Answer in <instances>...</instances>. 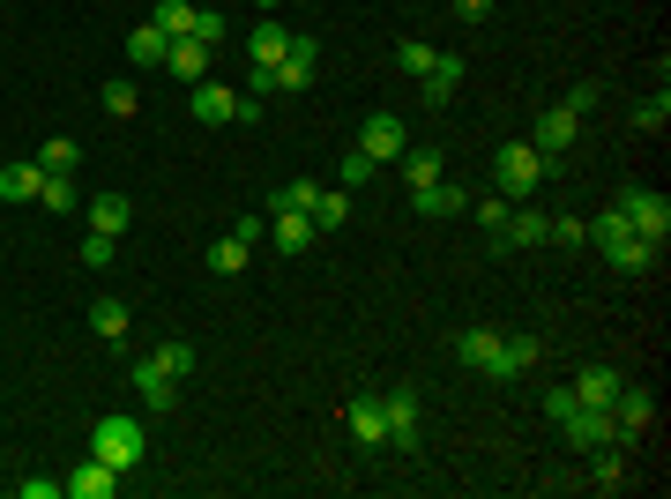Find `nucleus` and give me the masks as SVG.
<instances>
[{
	"label": "nucleus",
	"instance_id": "45",
	"mask_svg": "<svg viewBox=\"0 0 671 499\" xmlns=\"http://www.w3.org/2000/svg\"><path fill=\"white\" fill-rule=\"evenodd\" d=\"M247 98H262V104L276 98V76H269V68H254V76H247Z\"/></svg>",
	"mask_w": 671,
	"mask_h": 499
},
{
	"label": "nucleus",
	"instance_id": "3",
	"mask_svg": "<svg viewBox=\"0 0 671 499\" xmlns=\"http://www.w3.org/2000/svg\"><path fill=\"white\" fill-rule=\"evenodd\" d=\"M560 440H568L574 455H596V448H620V425H612V410H590V402H574L568 418H560Z\"/></svg>",
	"mask_w": 671,
	"mask_h": 499
},
{
	"label": "nucleus",
	"instance_id": "33",
	"mask_svg": "<svg viewBox=\"0 0 671 499\" xmlns=\"http://www.w3.org/2000/svg\"><path fill=\"white\" fill-rule=\"evenodd\" d=\"M105 112H112V120H135V112H142V90H135L127 76H112L105 82Z\"/></svg>",
	"mask_w": 671,
	"mask_h": 499
},
{
	"label": "nucleus",
	"instance_id": "18",
	"mask_svg": "<svg viewBox=\"0 0 671 499\" xmlns=\"http://www.w3.org/2000/svg\"><path fill=\"white\" fill-rule=\"evenodd\" d=\"M314 239H322V231H314V217H306V209H276V217H269V247L276 253H306Z\"/></svg>",
	"mask_w": 671,
	"mask_h": 499
},
{
	"label": "nucleus",
	"instance_id": "13",
	"mask_svg": "<svg viewBox=\"0 0 671 499\" xmlns=\"http://www.w3.org/2000/svg\"><path fill=\"white\" fill-rule=\"evenodd\" d=\"M574 134H582V112L552 104V112H537V134H530V142H537L545 157H568V150H574Z\"/></svg>",
	"mask_w": 671,
	"mask_h": 499
},
{
	"label": "nucleus",
	"instance_id": "28",
	"mask_svg": "<svg viewBox=\"0 0 671 499\" xmlns=\"http://www.w3.org/2000/svg\"><path fill=\"white\" fill-rule=\"evenodd\" d=\"M149 23L165 30V38H195V0H157Z\"/></svg>",
	"mask_w": 671,
	"mask_h": 499
},
{
	"label": "nucleus",
	"instance_id": "36",
	"mask_svg": "<svg viewBox=\"0 0 671 499\" xmlns=\"http://www.w3.org/2000/svg\"><path fill=\"white\" fill-rule=\"evenodd\" d=\"M314 194H322L314 179H284V187L269 194V217H276V209H314Z\"/></svg>",
	"mask_w": 671,
	"mask_h": 499
},
{
	"label": "nucleus",
	"instance_id": "8",
	"mask_svg": "<svg viewBox=\"0 0 671 499\" xmlns=\"http://www.w3.org/2000/svg\"><path fill=\"white\" fill-rule=\"evenodd\" d=\"M596 253H604L620 276H649L664 247H657V239H642V231H620V239H596Z\"/></svg>",
	"mask_w": 671,
	"mask_h": 499
},
{
	"label": "nucleus",
	"instance_id": "39",
	"mask_svg": "<svg viewBox=\"0 0 671 499\" xmlns=\"http://www.w3.org/2000/svg\"><path fill=\"white\" fill-rule=\"evenodd\" d=\"M664 120H671V98H664V82H657V98H642V104H634V127H642V134H657Z\"/></svg>",
	"mask_w": 671,
	"mask_h": 499
},
{
	"label": "nucleus",
	"instance_id": "5",
	"mask_svg": "<svg viewBox=\"0 0 671 499\" xmlns=\"http://www.w3.org/2000/svg\"><path fill=\"white\" fill-rule=\"evenodd\" d=\"M620 217L642 231V239H657V247L671 239V201H664V194H649V187H620Z\"/></svg>",
	"mask_w": 671,
	"mask_h": 499
},
{
	"label": "nucleus",
	"instance_id": "35",
	"mask_svg": "<svg viewBox=\"0 0 671 499\" xmlns=\"http://www.w3.org/2000/svg\"><path fill=\"white\" fill-rule=\"evenodd\" d=\"M433 60H441V52H433V46H418V38H403V46H396V68H403L411 82H418V76H433Z\"/></svg>",
	"mask_w": 671,
	"mask_h": 499
},
{
	"label": "nucleus",
	"instance_id": "41",
	"mask_svg": "<svg viewBox=\"0 0 671 499\" xmlns=\"http://www.w3.org/2000/svg\"><path fill=\"white\" fill-rule=\"evenodd\" d=\"M545 247H590V224L582 217H552V239Z\"/></svg>",
	"mask_w": 671,
	"mask_h": 499
},
{
	"label": "nucleus",
	"instance_id": "23",
	"mask_svg": "<svg viewBox=\"0 0 671 499\" xmlns=\"http://www.w3.org/2000/svg\"><path fill=\"white\" fill-rule=\"evenodd\" d=\"M187 104H195V120L224 127V120H231V104H239V90H224V82H195V90H187Z\"/></svg>",
	"mask_w": 671,
	"mask_h": 499
},
{
	"label": "nucleus",
	"instance_id": "37",
	"mask_svg": "<svg viewBox=\"0 0 671 499\" xmlns=\"http://www.w3.org/2000/svg\"><path fill=\"white\" fill-rule=\"evenodd\" d=\"M149 358H157V366H165L172 380H187V373H195V343H157Z\"/></svg>",
	"mask_w": 671,
	"mask_h": 499
},
{
	"label": "nucleus",
	"instance_id": "44",
	"mask_svg": "<svg viewBox=\"0 0 671 499\" xmlns=\"http://www.w3.org/2000/svg\"><path fill=\"white\" fill-rule=\"evenodd\" d=\"M105 261H112V239L90 231V239H82V269H105Z\"/></svg>",
	"mask_w": 671,
	"mask_h": 499
},
{
	"label": "nucleus",
	"instance_id": "1",
	"mask_svg": "<svg viewBox=\"0 0 671 499\" xmlns=\"http://www.w3.org/2000/svg\"><path fill=\"white\" fill-rule=\"evenodd\" d=\"M552 172H560V157H545L537 142H500V157H493V179L507 201H530Z\"/></svg>",
	"mask_w": 671,
	"mask_h": 499
},
{
	"label": "nucleus",
	"instance_id": "26",
	"mask_svg": "<svg viewBox=\"0 0 671 499\" xmlns=\"http://www.w3.org/2000/svg\"><path fill=\"white\" fill-rule=\"evenodd\" d=\"M38 209H52V217L82 209V187H75V172H46V187H38Z\"/></svg>",
	"mask_w": 671,
	"mask_h": 499
},
{
	"label": "nucleus",
	"instance_id": "50",
	"mask_svg": "<svg viewBox=\"0 0 671 499\" xmlns=\"http://www.w3.org/2000/svg\"><path fill=\"white\" fill-rule=\"evenodd\" d=\"M254 8H262V16H276V8H284V0H254Z\"/></svg>",
	"mask_w": 671,
	"mask_h": 499
},
{
	"label": "nucleus",
	"instance_id": "47",
	"mask_svg": "<svg viewBox=\"0 0 671 499\" xmlns=\"http://www.w3.org/2000/svg\"><path fill=\"white\" fill-rule=\"evenodd\" d=\"M568 410H574V388H552V396H545V418L560 425V418H568Z\"/></svg>",
	"mask_w": 671,
	"mask_h": 499
},
{
	"label": "nucleus",
	"instance_id": "15",
	"mask_svg": "<svg viewBox=\"0 0 671 499\" xmlns=\"http://www.w3.org/2000/svg\"><path fill=\"white\" fill-rule=\"evenodd\" d=\"M135 396H142V410H157V418H165V410L179 402V380L165 373L157 358H135Z\"/></svg>",
	"mask_w": 671,
	"mask_h": 499
},
{
	"label": "nucleus",
	"instance_id": "49",
	"mask_svg": "<svg viewBox=\"0 0 671 499\" xmlns=\"http://www.w3.org/2000/svg\"><path fill=\"white\" fill-rule=\"evenodd\" d=\"M455 16H463V23H485V16H493V0H455Z\"/></svg>",
	"mask_w": 671,
	"mask_h": 499
},
{
	"label": "nucleus",
	"instance_id": "46",
	"mask_svg": "<svg viewBox=\"0 0 671 499\" xmlns=\"http://www.w3.org/2000/svg\"><path fill=\"white\" fill-rule=\"evenodd\" d=\"M568 112H596V82H574V90H568Z\"/></svg>",
	"mask_w": 671,
	"mask_h": 499
},
{
	"label": "nucleus",
	"instance_id": "40",
	"mask_svg": "<svg viewBox=\"0 0 671 499\" xmlns=\"http://www.w3.org/2000/svg\"><path fill=\"white\" fill-rule=\"evenodd\" d=\"M507 209H515L507 194H485V201H477V231H493V239H500V231H507Z\"/></svg>",
	"mask_w": 671,
	"mask_h": 499
},
{
	"label": "nucleus",
	"instance_id": "32",
	"mask_svg": "<svg viewBox=\"0 0 671 499\" xmlns=\"http://www.w3.org/2000/svg\"><path fill=\"white\" fill-rule=\"evenodd\" d=\"M590 462H596V492H626V485H634V477H626V462H620V448H596Z\"/></svg>",
	"mask_w": 671,
	"mask_h": 499
},
{
	"label": "nucleus",
	"instance_id": "22",
	"mask_svg": "<svg viewBox=\"0 0 671 499\" xmlns=\"http://www.w3.org/2000/svg\"><path fill=\"white\" fill-rule=\"evenodd\" d=\"M127 224H135V201H127V194H90V231L120 239Z\"/></svg>",
	"mask_w": 671,
	"mask_h": 499
},
{
	"label": "nucleus",
	"instance_id": "34",
	"mask_svg": "<svg viewBox=\"0 0 671 499\" xmlns=\"http://www.w3.org/2000/svg\"><path fill=\"white\" fill-rule=\"evenodd\" d=\"M306 217H314V231H344L351 201H344V194H328V187H322V194H314V209H306Z\"/></svg>",
	"mask_w": 671,
	"mask_h": 499
},
{
	"label": "nucleus",
	"instance_id": "2",
	"mask_svg": "<svg viewBox=\"0 0 671 499\" xmlns=\"http://www.w3.org/2000/svg\"><path fill=\"white\" fill-rule=\"evenodd\" d=\"M90 455H98V462H112V470H135V462H142L149 455V432H142V418H98V432H90Z\"/></svg>",
	"mask_w": 671,
	"mask_h": 499
},
{
	"label": "nucleus",
	"instance_id": "21",
	"mask_svg": "<svg viewBox=\"0 0 671 499\" xmlns=\"http://www.w3.org/2000/svg\"><path fill=\"white\" fill-rule=\"evenodd\" d=\"M38 187H46V164H38V157L0 164V201H38Z\"/></svg>",
	"mask_w": 671,
	"mask_h": 499
},
{
	"label": "nucleus",
	"instance_id": "38",
	"mask_svg": "<svg viewBox=\"0 0 671 499\" xmlns=\"http://www.w3.org/2000/svg\"><path fill=\"white\" fill-rule=\"evenodd\" d=\"M38 164H46V172H75V164H82V150H75L68 134H52L46 150H38Z\"/></svg>",
	"mask_w": 671,
	"mask_h": 499
},
{
	"label": "nucleus",
	"instance_id": "43",
	"mask_svg": "<svg viewBox=\"0 0 671 499\" xmlns=\"http://www.w3.org/2000/svg\"><path fill=\"white\" fill-rule=\"evenodd\" d=\"M195 38L201 46H224V16L217 8H195Z\"/></svg>",
	"mask_w": 671,
	"mask_h": 499
},
{
	"label": "nucleus",
	"instance_id": "20",
	"mask_svg": "<svg viewBox=\"0 0 671 499\" xmlns=\"http://www.w3.org/2000/svg\"><path fill=\"white\" fill-rule=\"evenodd\" d=\"M284 52H292V30L276 23V16H269V23H254V30H247V60H254V68H276Z\"/></svg>",
	"mask_w": 671,
	"mask_h": 499
},
{
	"label": "nucleus",
	"instance_id": "30",
	"mask_svg": "<svg viewBox=\"0 0 671 499\" xmlns=\"http://www.w3.org/2000/svg\"><path fill=\"white\" fill-rule=\"evenodd\" d=\"M351 440H358V448H381V396L351 402Z\"/></svg>",
	"mask_w": 671,
	"mask_h": 499
},
{
	"label": "nucleus",
	"instance_id": "48",
	"mask_svg": "<svg viewBox=\"0 0 671 499\" xmlns=\"http://www.w3.org/2000/svg\"><path fill=\"white\" fill-rule=\"evenodd\" d=\"M16 492H23V499H60V485H52V477H23Z\"/></svg>",
	"mask_w": 671,
	"mask_h": 499
},
{
	"label": "nucleus",
	"instance_id": "42",
	"mask_svg": "<svg viewBox=\"0 0 671 499\" xmlns=\"http://www.w3.org/2000/svg\"><path fill=\"white\" fill-rule=\"evenodd\" d=\"M373 172H381V164H373V157H366V150H351V157H344V164H336V179H344V187H366V179H373Z\"/></svg>",
	"mask_w": 671,
	"mask_h": 499
},
{
	"label": "nucleus",
	"instance_id": "17",
	"mask_svg": "<svg viewBox=\"0 0 671 499\" xmlns=\"http://www.w3.org/2000/svg\"><path fill=\"white\" fill-rule=\"evenodd\" d=\"M545 239H552V217H545V209H507V231H500L493 247L515 253V247H545Z\"/></svg>",
	"mask_w": 671,
	"mask_h": 499
},
{
	"label": "nucleus",
	"instance_id": "27",
	"mask_svg": "<svg viewBox=\"0 0 671 499\" xmlns=\"http://www.w3.org/2000/svg\"><path fill=\"white\" fill-rule=\"evenodd\" d=\"M537 358H545V343H537V336H507V343H500V380L530 373V366H537Z\"/></svg>",
	"mask_w": 671,
	"mask_h": 499
},
{
	"label": "nucleus",
	"instance_id": "10",
	"mask_svg": "<svg viewBox=\"0 0 671 499\" xmlns=\"http://www.w3.org/2000/svg\"><path fill=\"white\" fill-rule=\"evenodd\" d=\"M612 425H620V448H626V440H649V425H657V396H649V388H620V396H612Z\"/></svg>",
	"mask_w": 671,
	"mask_h": 499
},
{
	"label": "nucleus",
	"instance_id": "24",
	"mask_svg": "<svg viewBox=\"0 0 671 499\" xmlns=\"http://www.w3.org/2000/svg\"><path fill=\"white\" fill-rule=\"evenodd\" d=\"M90 328H98L105 343H127V328H135V313H127V299H90Z\"/></svg>",
	"mask_w": 671,
	"mask_h": 499
},
{
	"label": "nucleus",
	"instance_id": "4",
	"mask_svg": "<svg viewBox=\"0 0 671 499\" xmlns=\"http://www.w3.org/2000/svg\"><path fill=\"white\" fill-rule=\"evenodd\" d=\"M381 448L418 455V396H411V388H388V396H381Z\"/></svg>",
	"mask_w": 671,
	"mask_h": 499
},
{
	"label": "nucleus",
	"instance_id": "16",
	"mask_svg": "<svg viewBox=\"0 0 671 499\" xmlns=\"http://www.w3.org/2000/svg\"><path fill=\"white\" fill-rule=\"evenodd\" d=\"M411 209H418V217H463V209H471V187H455V179L411 187Z\"/></svg>",
	"mask_w": 671,
	"mask_h": 499
},
{
	"label": "nucleus",
	"instance_id": "6",
	"mask_svg": "<svg viewBox=\"0 0 671 499\" xmlns=\"http://www.w3.org/2000/svg\"><path fill=\"white\" fill-rule=\"evenodd\" d=\"M358 150L373 157V164H403V150H411V134H403L396 112H373L366 127H358Z\"/></svg>",
	"mask_w": 671,
	"mask_h": 499
},
{
	"label": "nucleus",
	"instance_id": "19",
	"mask_svg": "<svg viewBox=\"0 0 671 499\" xmlns=\"http://www.w3.org/2000/svg\"><path fill=\"white\" fill-rule=\"evenodd\" d=\"M568 388H574V402H590V410H612V396H620L626 380L612 373V366H582V373H574Z\"/></svg>",
	"mask_w": 671,
	"mask_h": 499
},
{
	"label": "nucleus",
	"instance_id": "12",
	"mask_svg": "<svg viewBox=\"0 0 671 499\" xmlns=\"http://www.w3.org/2000/svg\"><path fill=\"white\" fill-rule=\"evenodd\" d=\"M60 492H68V499H112V492H120V470L90 455V462H75V470L60 477Z\"/></svg>",
	"mask_w": 671,
	"mask_h": 499
},
{
	"label": "nucleus",
	"instance_id": "31",
	"mask_svg": "<svg viewBox=\"0 0 671 499\" xmlns=\"http://www.w3.org/2000/svg\"><path fill=\"white\" fill-rule=\"evenodd\" d=\"M403 179L411 187H433V179H447V157L441 150H403Z\"/></svg>",
	"mask_w": 671,
	"mask_h": 499
},
{
	"label": "nucleus",
	"instance_id": "11",
	"mask_svg": "<svg viewBox=\"0 0 671 499\" xmlns=\"http://www.w3.org/2000/svg\"><path fill=\"white\" fill-rule=\"evenodd\" d=\"M209 60H217V46H201V38H172V46H165V76L195 90V82H209Z\"/></svg>",
	"mask_w": 671,
	"mask_h": 499
},
{
	"label": "nucleus",
	"instance_id": "25",
	"mask_svg": "<svg viewBox=\"0 0 671 499\" xmlns=\"http://www.w3.org/2000/svg\"><path fill=\"white\" fill-rule=\"evenodd\" d=\"M247 261H254V239H247V231H231V239H217V247H209V269H217V276H247Z\"/></svg>",
	"mask_w": 671,
	"mask_h": 499
},
{
	"label": "nucleus",
	"instance_id": "14",
	"mask_svg": "<svg viewBox=\"0 0 671 499\" xmlns=\"http://www.w3.org/2000/svg\"><path fill=\"white\" fill-rule=\"evenodd\" d=\"M500 343H507L500 328H463V336H455V358H463V366H477L485 380H500Z\"/></svg>",
	"mask_w": 671,
	"mask_h": 499
},
{
	"label": "nucleus",
	"instance_id": "7",
	"mask_svg": "<svg viewBox=\"0 0 671 499\" xmlns=\"http://www.w3.org/2000/svg\"><path fill=\"white\" fill-rule=\"evenodd\" d=\"M463 76H471V68H463V52H441V60H433V76H418V104H425V112H447L455 90H463Z\"/></svg>",
	"mask_w": 671,
	"mask_h": 499
},
{
	"label": "nucleus",
	"instance_id": "29",
	"mask_svg": "<svg viewBox=\"0 0 671 499\" xmlns=\"http://www.w3.org/2000/svg\"><path fill=\"white\" fill-rule=\"evenodd\" d=\"M165 46H172V38H165L157 23H142L135 38H127V60H135V68H165Z\"/></svg>",
	"mask_w": 671,
	"mask_h": 499
},
{
	"label": "nucleus",
	"instance_id": "9",
	"mask_svg": "<svg viewBox=\"0 0 671 499\" xmlns=\"http://www.w3.org/2000/svg\"><path fill=\"white\" fill-rule=\"evenodd\" d=\"M269 76H276V90H292V98L298 90H314V76H322V46H314V38H292V52L276 60Z\"/></svg>",
	"mask_w": 671,
	"mask_h": 499
}]
</instances>
